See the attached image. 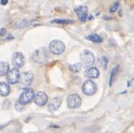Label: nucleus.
Instances as JSON below:
<instances>
[{
	"instance_id": "obj_1",
	"label": "nucleus",
	"mask_w": 134,
	"mask_h": 133,
	"mask_svg": "<svg viewBox=\"0 0 134 133\" xmlns=\"http://www.w3.org/2000/svg\"><path fill=\"white\" fill-rule=\"evenodd\" d=\"M49 57V53L46 48H40L36 49L32 54V59L37 63L43 64L48 61Z\"/></svg>"
},
{
	"instance_id": "obj_2",
	"label": "nucleus",
	"mask_w": 134,
	"mask_h": 133,
	"mask_svg": "<svg viewBox=\"0 0 134 133\" xmlns=\"http://www.w3.org/2000/svg\"><path fill=\"white\" fill-rule=\"evenodd\" d=\"M33 82H34L33 73H31L29 72H23L19 75V78H18V88L22 90L29 88L32 85V83H33Z\"/></svg>"
},
{
	"instance_id": "obj_3",
	"label": "nucleus",
	"mask_w": 134,
	"mask_h": 133,
	"mask_svg": "<svg viewBox=\"0 0 134 133\" xmlns=\"http://www.w3.org/2000/svg\"><path fill=\"white\" fill-rule=\"evenodd\" d=\"M80 58H81V62L84 67H92L95 62V57L93 53H92L89 50H84L80 54Z\"/></svg>"
},
{
	"instance_id": "obj_4",
	"label": "nucleus",
	"mask_w": 134,
	"mask_h": 133,
	"mask_svg": "<svg viewBox=\"0 0 134 133\" xmlns=\"http://www.w3.org/2000/svg\"><path fill=\"white\" fill-rule=\"evenodd\" d=\"M97 90H98V86H97L96 82L90 79L84 82L82 86V92L87 96L94 95L97 92Z\"/></svg>"
},
{
	"instance_id": "obj_5",
	"label": "nucleus",
	"mask_w": 134,
	"mask_h": 133,
	"mask_svg": "<svg viewBox=\"0 0 134 133\" xmlns=\"http://www.w3.org/2000/svg\"><path fill=\"white\" fill-rule=\"evenodd\" d=\"M66 46L62 41L60 40H53L49 44V51L53 54L60 55L65 51Z\"/></svg>"
},
{
	"instance_id": "obj_6",
	"label": "nucleus",
	"mask_w": 134,
	"mask_h": 133,
	"mask_svg": "<svg viewBox=\"0 0 134 133\" xmlns=\"http://www.w3.org/2000/svg\"><path fill=\"white\" fill-rule=\"evenodd\" d=\"M82 104V99L79 95L70 94L67 97V106L69 109H77Z\"/></svg>"
},
{
	"instance_id": "obj_7",
	"label": "nucleus",
	"mask_w": 134,
	"mask_h": 133,
	"mask_svg": "<svg viewBox=\"0 0 134 133\" xmlns=\"http://www.w3.org/2000/svg\"><path fill=\"white\" fill-rule=\"evenodd\" d=\"M34 97V90L29 88H26L21 93L19 99H18V102H19L20 103H22V104H24V105H27V104L30 103L31 102H33Z\"/></svg>"
},
{
	"instance_id": "obj_8",
	"label": "nucleus",
	"mask_w": 134,
	"mask_h": 133,
	"mask_svg": "<svg viewBox=\"0 0 134 133\" xmlns=\"http://www.w3.org/2000/svg\"><path fill=\"white\" fill-rule=\"evenodd\" d=\"M19 70L18 68L13 67V69L8 70V72H7L6 76V80L8 82L9 84H16L18 83V78H19Z\"/></svg>"
},
{
	"instance_id": "obj_9",
	"label": "nucleus",
	"mask_w": 134,
	"mask_h": 133,
	"mask_svg": "<svg viewBox=\"0 0 134 133\" xmlns=\"http://www.w3.org/2000/svg\"><path fill=\"white\" fill-rule=\"evenodd\" d=\"M33 101L36 105H38V106L43 107L48 103V95L45 92H43V91H38V92L34 94Z\"/></svg>"
},
{
	"instance_id": "obj_10",
	"label": "nucleus",
	"mask_w": 134,
	"mask_h": 133,
	"mask_svg": "<svg viewBox=\"0 0 134 133\" xmlns=\"http://www.w3.org/2000/svg\"><path fill=\"white\" fill-rule=\"evenodd\" d=\"M24 57L23 53H19V52H16L13 54L12 57V63L13 66L16 67V68H21L23 67V66L24 65Z\"/></svg>"
},
{
	"instance_id": "obj_11",
	"label": "nucleus",
	"mask_w": 134,
	"mask_h": 133,
	"mask_svg": "<svg viewBox=\"0 0 134 133\" xmlns=\"http://www.w3.org/2000/svg\"><path fill=\"white\" fill-rule=\"evenodd\" d=\"M87 11H88V9L86 6H78L74 9L78 20L81 22H84L87 19Z\"/></svg>"
},
{
	"instance_id": "obj_12",
	"label": "nucleus",
	"mask_w": 134,
	"mask_h": 133,
	"mask_svg": "<svg viewBox=\"0 0 134 133\" xmlns=\"http://www.w3.org/2000/svg\"><path fill=\"white\" fill-rule=\"evenodd\" d=\"M61 104H62V99L59 98V97H54L52 100L50 101L49 103H48V111L50 112H55L61 107Z\"/></svg>"
},
{
	"instance_id": "obj_13",
	"label": "nucleus",
	"mask_w": 134,
	"mask_h": 133,
	"mask_svg": "<svg viewBox=\"0 0 134 133\" xmlns=\"http://www.w3.org/2000/svg\"><path fill=\"white\" fill-rule=\"evenodd\" d=\"M84 74H85V77H87V78L94 79V78H98L99 77V71L98 68H96L94 67H89L85 71Z\"/></svg>"
},
{
	"instance_id": "obj_14",
	"label": "nucleus",
	"mask_w": 134,
	"mask_h": 133,
	"mask_svg": "<svg viewBox=\"0 0 134 133\" xmlns=\"http://www.w3.org/2000/svg\"><path fill=\"white\" fill-rule=\"evenodd\" d=\"M10 93V86L6 82H0V96L2 97H7Z\"/></svg>"
},
{
	"instance_id": "obj_15",
	"label": "nucleus",
	"mask_w": 134,
	"mask_h": 133,
	"mask_svg": "<svg viewBox=\"0 0 134 133\" xmlns=\"http://www.w3.org/2000/svg\"><path fill=\"white\" fill-rule=\"evenodd\" d=\"M86 39H87L88 41H90V42H92L94 43H101L102 42H103V38H102V37H100L98 34H95V33L87 36Z\"/></svg>"
},
{
	"instance_id": "obj_16",
	"label": "nucleus",
	"mask_w": 134,
	"mask_h": 133,
	"mask_svg": "<svg viewBox=\"0 0 134 133\" xmlns=\"http://www.w3.org/2000/svg\"><path fill=\"white\" fill-rule=\"evenodd\" d=\"M8 70H9V64L6 62H0V77L5 76Z\"/></svg>"
},
{
	"instance_id": "obj_17",
	"label": "nucleus",
	"mask_w": 134,
	"mask_h": 133,
	"mask_svg": "<svg viewBox=\"0 0 134 133\" xmlns=\"http://www.w3.org/2000/svg\"><path fill=\"white\" fill-rule=\"evenodd\" d=\"M34 24V22H32L30 20H23L20 22H18L13 25V27L15 28H22V27H29Z\"/></svg>"
},
{
	"instance_id": "obj_18",
	"label": "nucleus",
	"mask_w": 134,
	"mask_h": 133,
	"mask_svg": "<svg viewBox=\"0 0 134 133\" xmlns=\"http://www.w3.org/2000/svg\"><path fill=\"white\" fill-rule=\"evenodd\" d=\"M118 70H119V65L116 66L112 70V72H111V75H110V80H109V86H112L113 82L115 80V78H116V77L118 75Z\"/></svg>"
},
{
	"instance_id": "obj_19",
	"label": "nucleus",
	"mask_w": 134,
	"mask_h": 133,
	"mask_svg": "<svg viewBox=\"0 0 134 133\" xmlns=\"http://www.w3.org/2000/svg\"><path fill=\"white\" fill-rule=\"evenodd\" d=\"M52 24H61V25H68V24H72L74 22V21L72 19H54L51 21Z\"/></svg>"
},
{
	"instance_id": "obj_20",
	"label": "nucleus",
	"mask_w": 134,
	"mask_h": 133,
	"mask_svg": "<svg viewBox=\"0 0 134 133\" xmlns=\"http://www.w3.org/2000/svg\"><path fill=\"white\" fill-rule=\"evenodd\" d=\"M82 68V64L81 63H76L74 65L69 66V69L73 72H78Z\"/></svg>"
},
{
	"instance_id": "obj_21",
	"label": "nucleus",
	"mask_w": 134,
	"mask_h": 133,
	"mask_svg": "<svg viewBox=\"0 0 134 133\" xmlns=\"http://www.w3.org/2000/svg\"><path fill=\"white\" fill-rule=\"evenodd\" d=\"M119 7V2H115L112 6H111L110 9H109V12L110 13H114L117 11V9Z\"/></svg>"
},
{
	"instance_id": "obj_22",
	"label": "nucleus",
	"mask_w": 134,
	"mask_h": 133,
	"mask_svg": "<svg viewBox=\"0 0 134 133\" xmlns=\"http://www.w3.org/2000/svg\"><path fill=\"white\" fill-rule=\"evenodd\" d=\"M15 108H16V110L18 112H21V111H23V110L24 109V105L20 103L19 102H18L15 103Z\"/></svg>"
},
{
	"instance_id": "obj_23",
	"label": "nucleus",
	"mask_w": 134,
	"mask_h": 133,
	"mask_svg": "<svg viewBox=\"0 0 134 133\" xmlns=\"http://www.w3.org/2000/svg\"><path fill=\"white\" fill-rule=\"evenodd\" d=\"M103 67H104V69H106L107 68V65H108V58L107 57H103Z\"/></svg>"
},
{
	"instance_id": "obj_24",
	"label": "nucleus",
	"mask_w": 134,
	"mask_h": 133,
	"mask_svg": "<svg viewBox=\"0 0 134 133\" xmlns=\"http://www.w3.org/2000/svg\"><path fill=\"white\" fill-rule=\"evenodd\" d=\"M6 34H7V30H6V28L0 29V36L3 37V36H6Z\"/></svg>"
},
{
	"instance_id": "obj_25",
	"label": "nucleus",
	"mask_w": 134,
	"mask_h": 133,
	"mask_svg": "<svg viewBox=\"0 0 134 133\" xmlns=\"http://www.w3.org/2000/svg\"><path fill=\"white\" fill-rule=\"evenodd\" d=\"M8 3V0H1V1H0V3H1L2 5H6Z\"/></svg>"
},
{
	"instance_id": "obj_26",
	"label": "nucleus",
	"mask_w": 134,
	"mask_h": 133,
	"mask_svg": "<svg viewBox=\"0 0 134 133\" xmlns=\"http://www.w3.org/2000/svg\"><path fill=\"white\" fill-rule=\"evenodd\" d=\"M13 37L12 36V35H8L7 38H5V39H7V40H11V39H13Z\"/></svg>"
}]
</instances>
